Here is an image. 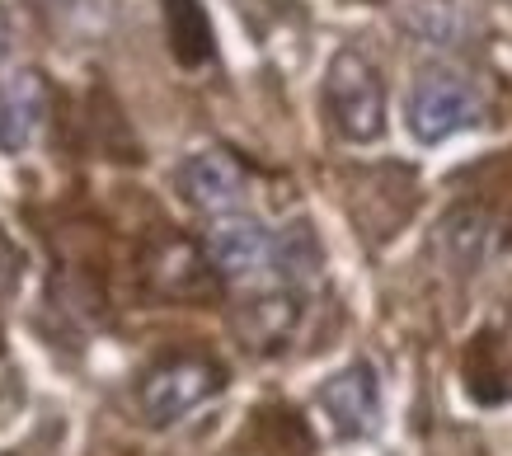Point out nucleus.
<instances>
[{
    "label": "nucleus",
    "mask_w": 512,
    "mask_h": 456,
    "mask_svg": "<svg viewBox=\"0 0 512 456\" xmlns=\"http://www.w3.org/2000/svg\"><path fill=\"white\" fill-rule=\"evenodd\" d=\"M325 104L329 118L348 142H376L386 132V90L376 66L362 52L343 48L329 62V80H325Z\"/></svg>",
    "instance_id": "1"
},
{
    "label": "nucleus",
    "mask_w": 512,
    "mask_h": 456,
    "mask_svg": "<svg viewBox=\"0 0 512 456\" xmlns=\"http://www.w3.org/2000/svg\"><path fill=\"white\" fill-rule=\"evenodd\" d=\"M480 123V95L466 76H456L447 66L419 71L409 90V132L419 142H447L451 132Z\"/></svg>",
    "instance_id": "2"
},
{
    "label": "nucleus",
    "mask_w": 512,
    "mask_h": 456,
    "mask_svg": "<svg viewBox=\"0 0 512 456\" xmlns=\"http://www.w3.org/2000/svg\"><path fill=\"white\" fill-rule=\"evenodd\" d=\"M221 391V367L207 358H174L156 367L141 386V409L151 424H174L188 409H198L207 395Z\"/></svg>",
    "instance_id": "3"
},
{
    "label": "nucleus",
    "mask_w": 512,
    "mask_h": 456,
    "mask_svg": "<svg viewBox=\"0 0 512 456\" xmlns=\"http://www.w3.org/2000/svg\"><path fill=\"white\" fill-rule=\"evenodd\" d=\"M179 189H184V198L193 207L226 217V212L240 207L249 179H245V165H240L235 156H226V151H198V156L184 160V170H179Z\"/></svg>",
    "instance_id": "4"
},
{
    "label": "nucleus",
    "mask_w": 512,
    "mask_h": 456,
    "mask_svg": "<svg viewBox=\"0 0 512 456\" xmlns=\"http://www.w3.org/2000/svg\"><path fill=\"white\" fill-rule=\"evenodd\" d=\"M202 250H207V259H212V268H217L221 278L240 283V278H254L273 259V236L254 217H221L207 231Z\"/></svg>",
    "instance_id": "5"
},
{
    "label": "nucleus",
    "mask_w": 512,
    "mask_h": 456,
    "mask_svg": "<svg viewBox=\"0 0 512 456\" xmlns=\"http://www.w3.org/2000/svg\"><path fill=\"white\" fill-rule=\"evenodd\" d=\"M320 405L325 414L334 419L343 438H362V433H372L376 414H381V391H376V372L367 362H353V367H343L339 377L325 381V391H320Z\"/></svg>",
    "instance_id": "6"
},
{
    "label": "nucleus",
    "mask_w": 512,
    "mask_h": 456,
    "mask_svg": "<svg viewBox=\"0 0 512 456\" xmlns=\"http://www.w3.org/2000/svg\"><path fill=\"white\" fill-rule=\"evenodd\" d=\"M47 113V80L38 71H15L0 85V151L19 156Z\"/></svg>",
    "instance_id": "7"
},
{
    "label": "nucleus",
    "mask_w": 512,
    "mask_h": 456,
    "mask_svg": "<svg viewBox=\"0 0 512 456\" xmlns=\"http://www.w3.org/2000/svg\"><path fill=\"white\" fill-rule=\"evenodd\" d=\"M442 240L456 250V264L475 268V264H484V259L498 250V226L484 217V212L461 207V212H451V217L442 221Z\"/></svg>",
    "instance_id": "8"
},
{
    "label": "nucleus",
    "mask_w": 512,
    "mask_h": 456,
    "mask_svg": "<svg viewBox=\"0 0 512 456\" xmlns=\"http://www.w3.org/2000/svg\"><path fill=\"white\" fill-rule=\"evenodd\" d=\"M170 43L184 66H198L212 57V29L202 19L198 0H170Z\"/></svg>",
    "instance_id": "9"
},
{
    "label": "nucleus",
    "mask_w": 512,
    "mask_h": 456,
    "mask_svg": "<svg viewBox=\"0 0 512 456\" xmlns=\"http://www.w3.org/2000/svg\"><path fill=\"white\" fill-rule=\"evenodd\" d=\"M268 264H278V273L287 278V283L306 278V273L320 264V250H315L311 231H306V226H292V231L273 236V259H268Z\"/></svg>",
    "instance_id": "10"
},
{
    "label": "nucleus",
    "mask_w": 512,
    "mask_h": 456,
    "mask_svg": "<svg viewBox=\"0 0 512 456\" xmlns=\"http://www.w3.org/2000/svg\"><path fill=\"white\" fill-rule=\"evenodd\" d=\"M5 48H10V19H5V10H0V57H5Z\"/></svg>",
    "instance_id": "11"
}]
</instances>
